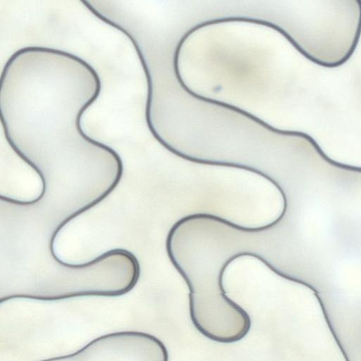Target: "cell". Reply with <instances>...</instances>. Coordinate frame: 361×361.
<instances>
[{"label": "cell", "mask_w": 361, "mask_h": 361, "mask_svg": "<svg viewBox=\"0 0 361 361\" xmlns=\"http://www.w3.org/2000/svg\"><path fill=\"white\" fill-rule=\"evenodd\" d=\"M102 89L97 70L78 55L44 46L16 50L0 76L1 122L8 145L29 167L117 158L114 149L81 126Z\"/></svg>", "instance_id": "6da1fadb"}, {"label": "cell", "mask_w": 361, "mask_h": 361, "mask_svg": "<svg viewBox=\"0 0 361 361\" xmlns=\"http://www.w3.org/2000/svg\"><path fill=\"white\" fill-rule=\"evenodd\" d=\"M164 343L142 332L123 331L102 336L78 351L42 361H168Z\"/></svg>", "instance_id": "7a4b0ae2"}]
</instances>
